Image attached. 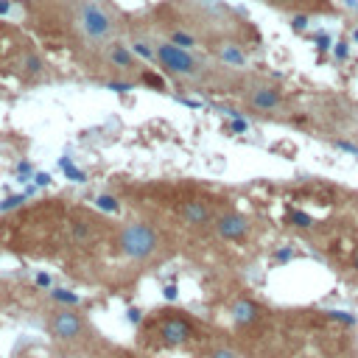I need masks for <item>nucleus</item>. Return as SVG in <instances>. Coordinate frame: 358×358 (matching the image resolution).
<instances>
[{"mask_svg": "<svg viewBox=\"0 0 358 358\" xmlns=\"http://www.w3.org/2000/svg\"><path fill=\"white\" fill-rule=\"evenodd\" d=\"M76 25L78 31L84 34L87 42H95V45H109L112 34H115V20L112 14L95 3V0H84L76 11Z\"/></svg>", "mask_w": 358, "mask_h": 358, "instance_id": "obj_4", "label": "nucleus"}, {"mask_svg": "<svg viewBox=\"0 0 358 358\" xmlns=\"http://www.w3.org/2000/svg\"><path fill=\"white\" fill-rule=\"evenodd\" d=\"M210 229H213L221 241H227V243H238V241H243V238L249 235L252 224H249V218H246L243 213H238V210H218V213H215V221H213Z\"/></svg>", "mask_w": 358, "mask_h": 358, "instance_id": "obj_5", "label": "nucleus"}, {"mask_svg": "<svg viewBox=\"0 0 358 358\" xmlns=\"http://www.w3.org/2000/svg\"><path fill=\"white\" fill-rule=\"evenodd\" d=\"M333 56H336L338 62H344V59L350 56V42H347V39H338L336 48H333Z\"/></svg>", "mask_w": 358, "mask_h": 358, "instance_id": "obj_14", "label": "nucleus"}, {"mask_svg": "<svg viewBox=\"0 0 358 358\" xmlns=\"http://www.w3.org/2000/svg\"><path fill=\"white\" fill-rule=\"evenodd\" d=\"M20 358H45V355H39V352H34V350H28V352H22Z\"/></svg>", "mask_w": 358, "mask_h": 358, "instance_id": "obj_19", "label": "nucleus"}, {"mask_svg": "<svg viewBox=\"0 0 358 358\" xmlns=\"http://www.w3.org/2000/svg\"><path fill=\"white\" fill-rule=\"evenodd\" d=\"M201 358H243L238 350H232V347H227V344H213V347H207L204 352H201Z\"/></svg>", "mask_w": 358, "mask_h": 358, "instance_id": "obj_12", "label": "nucleus"}, {"mask_svg": "<svg viewBox=\"0 0 358 358\" xmlns=\"http://www.w3.org/2000/svg\"><path fill=\"white\" fill-rule=\"evenodd\" d=\"M316 42H319V48H322V50L333 48V36H330V34H319V36H316Z\"/></svg>", "mask_w": 358, "mask_h": 358, "instance_id": "obj_16", "label": "nucleus"}, {"mask_svg": "<svg viewBox=\"0 0 358 358\" xmlns=\"http://www.w3.org/2000/svg\"><path fill=\"white\" fill-rule=\"evenodd\" d=\"M257 305L252 302V299H238L232 308H229V316H232V322L235 324H252L255 319H257Z\"/></svg>", "mask_w": 358, "mask_h": 358, "instance_id": "obj_10", "label": "nucleus"}, {"mask_svg": "<svg viewBox=\"0 0 358 358\" xmlns=\"http://www.w3.org/2000/svg\"><path fill=\"white\" fill-rule=\"evenodd\" d=\"M154 59L168 76L182 78V81H193L204 73V62L190 48H182L171 39H162V42L154 45Z\"/></svg>", "mask_w": 358, "mask_h": 358, "instance_id": "obj_3", "label": "nucleus"}, {"mask_svg": "<svg viewBox=\"0 0 358 358\" xmlns=\"http://www.w3.org/2000/svg\"><path fill=\"white\" fill-rule=\"evenodd\" d=\"M218 59H221L224 64H229V67H243V64H246V53H243L235 42H224V45L218 48Z\"/></svg>", "mask_w": 358, "mask_h": 358, "instance_id": "obj_11", "label": "nucleus"}, {"mask_svg": "<svg viewBox=\"0 0 358 358\" xmlns=\"http://www.w3.org/2000/svg\"><path fill=\"white\" fill-rule=\"evenodd\" d=\"M215 213L218 210L210 201H204V199H187V201H182L176 207L179 221L185 227H190V229H210L213 221H215Z\"/></svg>", "mask_w": 358, "mask_h": 358, "instance_id": "obj_6", "label": "nucleus"}, {"mask_svg": "<svg viewBox=\"0 0 358 358\" xmlns=\"http://www.w3.org/2000/svg\"><path fill=\"white\" fill-rule=\"evenodd\" d=\"M246 103H249V109L268 115V112L282 109V92L277 87H271V84H255L246 92Z\"/></svg>", "mask_w": 358, "mask_h": 358, "instance_id": "obj_7", "label": "nucleus"}, {"mask_svg": "<svg viewBox=\"0 0 358 358\" xmlns=\"http://www.w3.org/2000/svg\"><path fill=\"white\" fill-rule=\"evenodd\" d=\"M352 268H355V271H358V249H355V252H352Z\"/></svg>", "mask_w": 358, "mask_h": 358, "instance_id": "obj_20", "label": "nucleus"}, {"mask_svg": "<svg viewBox=\"0 0 358 358\" xmlns=\"http://www.w3.org/2000/svg\"><path fill=\"white\" fill-rule=\"evenodd\" d=\"M336 145H338V148H341V151H350V154H358V148H355V145H352V143H347V140H338V143H336Z\"/></svg>", "mask_w": 358, "mask_h": 358, "instance_id": "obj_18", "label": "nucleus"}, {"mask_svg": "<svg viewBox=\"0 0 358 358\" xmlns=\"http://www.w3.org/2000/svg\"><path fill=\"white\" fill-rule=\"evenodd\" d=\"M106 62H109L115 70H120V73H131V70L137 67L134 53H131L123 42H109V45H106Z\"/></svg>", "mask_w": 358, "mask_h": 358, "instance_id": "obj_9", "label": "nucleus"}, {"mask_svg": "<svg viewBox=\"0 0 358 358\" xmlns=\"http://www.w3.org/2000/svg\"><path fill=\"white\" fill-rule=\"evenodd\" d=\"M352 39H355V42H358V28H355V31H352Z\"/></svg>", "mask_w": 358, "mask_h": 358, "instance_id": "obj_21", "label": "nucleus"}, {"mask_svg": "<svg viewBox=\"0 0 358 358\" xmlns=\"http://www.w3.org/2000/svg\"><path fill=\"white\" fill-rule=\"evenodd\" d=\"M171 42L182 45V48H190V50L196 48V36H193V34H187V31H179V28H176V31H171Z\"/></svg>", "mask_w": 358, "mask_h": 358, "instance_id": "obj_13", "label": "nucleus"}, {"mask_svg": "<svg viewBox=\"0 0 358 358\" xmlns=\"http://www.w3.org/2000/svg\"><path fill=\"white\" fill-rule=\"evenodd\" d=\"M157 333H159V341L168 344V347H179V344H185V341L193 336L190 324H187L182 316H168V319H162L159 327H157Z\"/></svg>", "mask_w": 358, "mask_h": 358, "instance_id": "obj_8", "label": "nucleus"}, {"mask_svg": "<svg viewBox=\"0 0 358 358\" xmlns=\"http://www.w3.org/2000/svg\"><path fill=\"white\" fill-rule=\"evenodd\" d=\"M48 333L53 344L70 352H84L95 341V330L87 316L73 305H56L48 310Z\"/></svg>", "mask_w": 358, "mask_h": 358, "instance_id": "obj_1", "label": "nucleus"}, {"mask_svg": "<svg viewBox=\"0 0 358 358\" xmlns=\"http://www.w3.org/2000/svg\"><path fill=\"white\" fill-rule=\"evenodd\" d=\"M305 25H308V17H305V14H296V17L291 20V28H294V31H305Z\"/></svg>", "mask_w": 358, "mask_h": 358, "instance_id": "obj_15", "label": "nucleus"}, {"mask_svg": "<svg viewBox=\"0 0 358 358\" xmlns=\"http://www.w3.org/2000/svg\"><path fill=\"white\" fill-rule=\"evenodd\" d=\"M291 218H294V221H296V227H310V218H308V215H305V213H294V215H291Z\"/></svg>", "mask_w": 358, "mask_h": 358, "instance_id": "obj_17", "label": "nucleus"}, {"mask_svg": "<svg viewBox=\"0 0 358 358\" xmlns=\"http://www.w3.org/2000/svg\"><path fill=\"white\" fill-rule=\"evenodd\" d=\"M115 246L129 263H151L162 252V235L148 221H126L115 232Z\"/></svg>", "mask_w": 358, "mask_h": 358, "instance_id": "obj_2", "label": "nucleus"}]
</instances>
